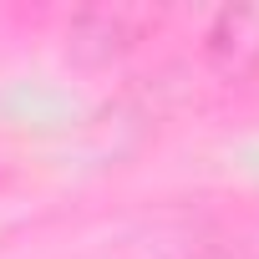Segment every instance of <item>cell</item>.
Wrapping results in <instances>:
<instances>
[{"instance_id": "cell-1", "label": "cell", "mask_w": 259, "mask_h": 259, "mask_svg": "<svg viewBox=\"0 0 259 259\" xmlns=\"http://www.w3.org/2000/svg\"><path fill=\"white\" fill-rule=\"evenodd\" d=\"M208 51L224 66H254L259 61V11H224L208 31Z\"/></svg>"}]
</instances>
